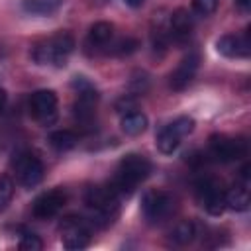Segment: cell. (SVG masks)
<instances>
[{
  "label": "cell",
  "instance_id": "14",
  "mask_svg": "<svg viewBox=\"0 0 251 251\" xmlns=\"http://www.w3.org/2000/svg\"><path fill=\"white\" fill-rule=\"evenodd\" d=\"M198 67H200V55H198L196 51H190V53L176 65V69L171 73V76H169V86H171L173 90H176V92L184 90V88L194 80Z\"/></svg>",
  "mask_w": 251,
  "mask_h": 251
},
{
  "label": "cell",
  "instance_id": "24",
  "mask_svg": "<svg viewBox=\"0 0 251 251\" xmlns=\"http://www.w3.org/2000/svg\"><path fill=\"white\" fill-rule=\"evenodd\" d=\"M14 196V182L8 175H0V210L12 200Z\"/></svg>",
  "mask_w": 251,
  "mask_h": 251
},
{
  "label": "cell",
  "instance_id": "15",
  "mask_svg": "<svg viewBox=\"0 0 251 251\" xmlns=\"http://www.w3.org/2000/svg\"><path fill=\"white\" fill-rule=\"evenodd\" d=\"M216 49L220 55L229 57V59H241L249 57L251 53V39H249V29L245 33H226L216 41Z\"/></svg>",
  "mask_w": 251,
  "mask_h": 251
},
{
  "label": "cell",
  "instance_id": "6",
  "mask_svg": "<svg viewBox=\"0 0 251 251\" xmlns=\"http://www.w3.org/2000/svg\"><path fill=\"white\" fill-rule=\"evenodd\" d=\"M175 210V200L165 190H147L141 198V214L149 226H159Z\"/></svg>",
  "mask_w": 251,
  "mask_h": 251
},
{
  "label": "cell",
  "instance_id": "20",
  "mask_svg": "<svg viewBox=\"0 0 251 251\" xmlns=\"http://www.w3.org/2000/svg\"><path fill=\"white\" fill-rule=\"evenodd\" d=\"M194 237H196V226H194V222H190V220H180L178 224H175V227H173L171 233H169L171 243L180 245V247L192 243Z\"/></svg>",
  "mask_w": 251,
  "mask_h": 251
},
{
  "label": "cell",
  "instance_id": "19",
  "mask_svg": "<svg viewBox=\"0 0 251 251\" xmlns=\"http://www.w3.org/2000/svg\"><path fill=\"white\" fill-rule=\"evenodd\" d=\"M47 141H49V145H51L55 151L65 153V151H71V149L76 147L78 135H76L75 131H71V129H55V131L49 133V139H47Z\"/></svg>",
  "mask_w": 251,
  "mask_h": 251
},
{
  "label": "cell",
  "instance_id": "7",
  "mask_svg": "<svg viewBox=\"0 0 251 251\" xmlns=\"http://www.w3.org/2000/svg\"><path fill=\"white\" fill-rule=\"evenodd\" d=\"M194 192L198 202L210 216H222L226 210V190L220 180L214 176H202L194 184Z\"/></svg>",
  "mask_w": 251,
  "mask_h": 251
},
{
  "label": "cell",
  "instance_id": "13",
  "mask_svg": "<svg viewBox=\"0 0 251 251\" xmlns=\"http://www.w3.org/2000/svg\"><path fill=\"white\" fill-rule=\"evenodd\" d=\"M251 178H249V165H245L241 169V176L239 180L226 192V208L233 210V212H247L251 206Z\"/></svg>",
  "mask_w": 251,
  "mask_h": 251
},
{
  "label": "cell",
  "instance_id": "9",
  "mask_svg": "<svg viewBox=\"0 0 251 251\" xmlns=\"http://www.w3.org/2000/svg\"><path fill=\"white\" fill-rule=\"evenodd\" d=\"M210 155L220 163H231L247 155V141L243 137H229L226 133H214L208 139Z\"/></svg>",
  "mask_w": 251,
  "mask_h": 251
},
{
  "label": "cell",
  "instance_id": "23",
  "mask_svg": "<svg viewBox=\"0 0 251 251\" xmlns=\"http://www.w3.org/2000/svg\"><path fill=\"white\" fill-rule=\"evenodd\" d=\"M18 247L22 251H41L43 249V241H41V237L37 233L29 231V229H24L22 235H20Z\"/></svg>",
  "mask_w": 251,
  "mask_h": 251
},
{
  "label": "cell",
  "instance_id": "16",
  "mask_svg": "<svg viewBox=\"0 0 251 251\" xmlns=\"http://www.w3.org/2000/svg\"><path fill=\"white\" fill-rule=\"evenodd\" d=\"M192 29H194V22L190 12L186 8H176L169 18V27H167L169 39H173L175 43H184L190 39Z\"/></svg>",
  "mask_w": 251,
  "mask_h": 251
},
{
  "label": "cell",
  "instance_id": "1",
  "mask_svg": "<svg viewBox=\"0 0 251 251\" xmlns=\"http://www.w3.org/2000/svg\"><path fill=\"white\" fill-rule=\"evenodd\" d=\"M153 171L151 161L145 155L139 153H127L126 157L120 159L116 173L110 180V188L120 196V198H127L133 194V190L137 188V184H141L143 180L149 178Z\"/></svg>",
  "mask_w": 251,
  "mask_h": 251
},
{
  "label": "cell",
  "instance_id": "4",
  "mask_svg": "<svg viewBox=\"0 0 251 251\" xmlns=\"http://www.w3.org/2000/svg\"><path fill=\"white\" fill-rule=\"evenodd\" d=\"M73 86L76 88V98H75V104H73V118L80 126L82 131H92L94 122H96L98 92L82 76H76Z\"/></svg>",
  "mask_w": 251,
  "mask_h": 251
},
{
  "label": "cell",
  "instance_id": "3",
  "mask_svg": "<svg viewBox=\"0 0 251 251\" xmlns=\"http://www.w3.org/2000/svg\"><path fill=\"white\" fill-rule=\"evenodd\" d=\"M84 204L92 214V224L98 227L110 226L120 212V196L110 186H88L84 192Z\"/></svg>",
  "mask_w": 251,
  "mask_h": 251
},
{
  "label": "cell",
  "instance_id": "25",
  "mask_svg": "<svg viewBox=\"0 0 251 251\" xmlns=\"http://www.w3.org/2000/svg\"><path fill=\"white\" fill-rule=\"evenodd\" d=\"M218 8V0H192V10L198 16H210Z\"/></svg>",
  "mask_w": 251,
  "mask_h": 251
},
{
  "label": "cell",
  "instance_id": "11",
  "mask_svg": "<svg viewBox=\"0 0 251 251\" xmlns=\"http://www.w3.org/2000/svg\"><path fill=\"white\" fill-rule=\"evenodd\" d=\"M29 114L41 124V126H53L57 122V108H59V100L57 94L49 88H41L31 92L29 96Z\"/></svg>",
  "mask_w": 251,
  "mask_h": 251
},
{
  "label": "cell",
  "instance_id": "17",
  "mask_svg": "<svg viewBox=\"0 0 251 251\" xmlns=\"http://www.w3.org/2000/svg\"><path fill=\"white\" fill-rule=\"evenodd\" d=\"M114 37V25L110 22H94L86 35V47L90 51H104Z\"/></svg>",
  "mask_w": 251,
  "mask_h": 251
},
{
  "label": "cell",
  "instance_id": "5",
  "mask_svg": "<svg viewBox=\"0 0 251 251\" xmlns=\"http://www.w3.org/2000/svg\"><path fill=\"white\" fill-rule=\"evenodd\" d=\"M12 171L24 188H35L43 180V163L31 151H18L12 157Z\"/></svg>",
  "mask_w": 251,
  "mask_h": 251
},
{
  "label": "cell",
  "instance_id": "10",
  "mask_svg": "<svg viewBox=\"0 0 251 251\" xmlns=\"http://www.w3.org/2000/svg\"><path fill=\"white\" fill-rule=\"evenodd\" d=\"M192 129H194V120L190 116H178L176 120H173L169 126H165L159 131V135H157V149L161 153H165V155H173L178 149L182 137L192 133Z\"/></svg>",
  "mask_w": 251,
  "mask_h": 251
},
{
  "label": "cell",
  "instance_id": "18",
  "mask_svg": "<svg viewBox=\"0 0 251 251\" xmlns=\"http://www.w3.org/2000/svg\"><path fill=\"white\" fill-rule=\"evenodd\" d=\"M120 127L126 135H141L145 129H147V116L143 112H137V110H129L126 114H122V120H120Z\"/></svg>",
  "mask_w": 251,
  "mask_h": 251
},
{
  "label": "cell",
  "instance_id": "22",
  "mask_svg": "<svg viewBox=\"0 0 251 251\" xmlns=\"http://www.w3.org/2000/svg\"><path fill=\"white\" fill-rule=\"evenodd\" d=\"M137 47H139V41H137V39H133V37H122V39H118L116 43L108 45L106 51L112 53V55H118V57H127V55L135 53Z\"/></svg>",
  "mask_w": 251,
  "mask_h": 251
},
{
  "label": "cell",
  "instance_id": "28",
  "mask_svg": "<svg viewBox=\"0 0 251 251\" xmlns=\"http://www.w3.org/2000/svg\"><path fill=\"white\" fill-rule=\"evenodd\" d=\"M127 6H131V8H139V6H143V2L145 0H124Z\"/></svg>",
  "mask_w": 251,
  "mask_h": 251
},
{
  "label": "cell",
  "instance_id": "27",
  "mask_svg": "<svg viewBox=\"0 0 251 251\" xmlns=\"http://www.w3.org/2000/svg\"><path fill=\"white\" fill-rule=\"evenodd\" d=\"M235 4H237V8L243 10V12H247V10L251 8V0H235Z\"/></svg>",
  "mask_w": 251,
  "mask_h": 251
},
{
  "label": "cell",
  "instance_id": "8",
  "mask_svg": "<svg viewBox=\"0 0 251 251\" xmlns=\"http://www.w3.org/2000/svg\"><path fill=\"white\" fill-rule=\"evenodd\" d=\"M61 243L69 251H78L90 245V226L80 216H65L59 224Z\"/></svg>",
  "mask_w": 251,
  "mask_h": 251
},
{
  "label": "cell",
  "instance_id": "2",
  "mask_svg": "<svg viewBox=\"0 0 251 251\" xmlns=\"http://www.w3.org/2000/svg\"><path fill=\"white\" fill-rule=\"evenodd\" d=\"M75 51V37L69 31H57L55 35L37 41L31 47V57L37 65L65 67Z\"/></svg>",
  "mask_w": 251,
  "mask_h": 251
},
{
  "label": "cell",
  "instance_id": "26",
  "mask_svg": "<svg viewBox=\"0 0 251 251\" xmlns=\"http://www.w3.org/2000/svg\"><path fill=\"white\" fill-rule=\"evenodd\" d=\"M6 104H8V94H6V90L0 86V114L6 110Z\"/></svg>",
  "mask_w": 251,
  "mask_h": 251
},
{
  "label": "cell",
  "instance_id": "21",
  "mask_svg": "<svg viewBox=\"0 0 251 251\" xmlns=\"http://www.w3.org/2000/svg\"><path fill=\"white\" fill-rule=\"evenodd\" d=\"M63 6V0H22V8L31 16H51Z\"/></svg>",
  "mask_w": 251,
  "mask_h": 251
},
{
  "label": "cell",
  "instance_id": "12",
  "mask_svg": "<svg viewBox=\"0 0 251 251\" xmlns=\"http://www.w3.org/2000/svg\"><path fill=\"white\" fill-rule=\"evenodd\" d=\"M65 204H67V192L63 188H51L47 192H41L33 200L31 214L37 220H51L63 210Z\"/></svg>",
  "mask_w": 251,
  "mask_h": 251
}]
</instances>
